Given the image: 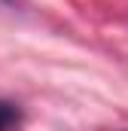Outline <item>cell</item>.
<instances>
[{"label":"cell","instance_id":"cell-1","mask_svg":"<svg viewBox=\"0 0 128 131\" xmlns=\"http://www.w3.org/2000/svg\"><path fill=\"white\" fill-rule=\"evenodd\" d=\"M18 119H22L18 107H12V104L0 101V131H9V128H15V125H18Z\"/></svg>","mask_w":128,"mask_h":131},{"label":"cell","instance_id":"cell-2","mask_svg":"<svg viewBox=\"0 0 128 131\" xmlns=\"http://www.w3.org/2000/svg\"><path fill=\"white\" fill-rule=\"evenodd\" d=\"M0 3H3V6H15L18 0H0Z\"/></svg>","mask_w":128,"mask_h":131}]
</instances>
